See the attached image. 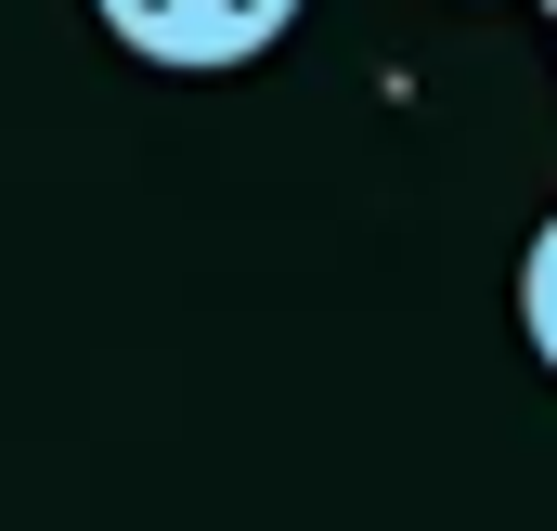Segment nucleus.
<instances>
[{"instance_id": "nucleus-1", "label": "nucleus", "mask_w": 557, "mask_h": 531, "mask_svg": "<svg viewBox=\"0 0 557 531\" xmlns=\"http://www.w3.org/2000/svg\"><path fill=\"white\" fill-rule=\"evenodd\" d=\"M104 13V39L143 52L156 78H234V65H260L285 26H298V0H91Z\"/></svg>"}, {"instance_id": "nucleus-2", "label": "nucleus", "mask_w": 557, "mask_h": 531, "mask_svg": "<svg viewBox=\"0 0 557 531\" xmlns=\"http://www.w3.org/2000/svg\"><path fill=\"white\" fill-rule=\"evenodd\" d=\"M519 324H532V350H545V376H557V221L532 234V260H519Z\"/></svg>"}]
</instances>
